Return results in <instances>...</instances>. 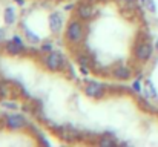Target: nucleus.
<instances>
[{"mask_svg":"<svg viewBox=\"0 0 158 147\" xmlns=\"http://www.w3.org/2000/svg\"><path fill=\"white\" fill-rule=\"evenodd\" d=\"M3 22L6 26H12L17 22V11L12 6H6L3 9Z\"/></svg>","mask_w":158,"mask_h":147,"instance_id":"ddd939ff","label":"nucleus"},{"mask_svg":"<svg viewBox=\"0 0 158 147\" xmlns=\"http://www.w3.org/2000/svg\"><path fill=\"white\" fill-rule=\"evenodd\" d=\"M51 2H58V0H51Z\"/></svg>","mask_w":158,"mask_h":147,"instance_id":"c85d7f7f","label":"nucleus"},{"mask_svg":"<svg viewBox=\"0 0 158 147\" xmlns=\"http://www.w3.org/2000/svg\"><path fill=\"white\" fill-rule=\"evenodd\" d=\"M74 12H75V17H78L83 22H92L97 17V9H95L94 3L89 0H83L78 5H75Z\"/></svg>","mask_w":158,"mask_h":147,"instance_id":"423d86ee","label":"nucleus"},{"mask_svg":"<svg viewBox=\"0 0 158 147\" xmlns=\"http://www.w3.org/2000/svg\"><path fill=\"white\" fill-rule=\"evenodd\" d=\"M109 92V86H106L105 83L98 81V80H91V78H85V86H83V94L88 98L92 100H102L105 98Z\"/></svg>","mask_w":158,"mask_h":147,"instance_id":"39448f33","label":"nucleus"},{"mask_svg":"<svg viewBox=\"0 0 158 147\" xmlns=\"http://www.w3.org/2000/svg\"><path fill=\"white\" fill-rule=\"evenodd\" d=\"M143 95L151 100H158V91L154 84V81L151 78H146L144 81V88H143Z\"/></svg>","mask_w":158,"mask_h":147,"instance_id":"f8f14e48","label":"nucleus"},{"mask_svg":"<svg viewBox=\"0 0 158 147\" xmlns=\"http://www.w3.org/2000/svg\"><path fill=\"white\" fill-rule=\"evenodd\" d=\"M40 63H42V66H43L48 72H54V74L64 72V69H66V66H68L66 57H64L60 51H55V49H54L52 52L42 54Z\"/></svg>","mask_w":158,"mask_h":147,"instance_id":"7ed1b4c3","label":"nucleus"},{"mask_svg":"<svg viewBox=\"0 0 158 147\" xmlns=\"http://www.w3.org/2000/svg\"><path fill=\"white\" fill-rule=\"evenodd\" d=\"M0 106H2L3 109H6V110H14V112L20 109V106H19L15 101H9V100H6V98H5V100H0Z\"/></svg>","mask_w":158,"mask_h":147,"instance_id":"a211bd4d","label":"nucleus"},{"mask_svg":"<svg viewBox=\"0 0 158 147\" xmlns=\"http://www.w3.org/2000/svg\"><path fill=\"white\" fill-rule=\"evenodd\" d=\"M144 3H146V0H140V5H143V6H144Z\"/></svg>","mask_w":158,"mask_h":147,"instance_id":"cd10ccee","label":"nucleus"},{"mask_svg":"<svg viewBox=\"0 0 158 147\" xmlns=\"http://www.w3.org/2000/svg\"><path fill=\"white\" fill-rule=\"evenodd\" d=\"M14 2H15V5L20 6V8H23V6L26 5V0H14Z\"/></svg>","mask_w":158,"mask_h":147,"instance_id":"b1692460","label":"nucleus"},{"mask_svg":"<svg viewBox=\"0 0 158 147\" xmlns=\"http://www.w3.org/2000/svg\"><path fill=\"white\" fill-rule=\"evenodd\" d=\"M72 9H75V5H74V3L64 5V11H72Z\"/></svg>","mask_w":158,"mask_h":147,"instance_id":"5701e85b","label":"nucleus"},{"mask_svg":"<svg viewBox=\"0 0 158 147\" xmlns=\"http://www.w3.org/2000/svg\"><path fill=\"white\" fill-rule=\"evenodd\" d=\"M22 29H23V37H25V40L28 43H31V45H40L42 43V37L37 32H34L31 28L22 25Z\"/></svg>","mask_w":158,"mask_h":147,"instance_id":"9b49d317","label":"nucleus"},{"mask_svg":"<svg viewBox=\"0 0 158 147\" xmlns=\"http://www.w3.org/2000/svg\"><path fill=\"white\" fill-rule=\"evenodd\" d=\"M75 61H77L78 66H88V67H94V64H95L94 58L88 52H78V54H75Z\"/></svg>","mask_w":158,"mask_h":147,"instance_id":"4468645a","label":"nucleus"},{"mask_svg":"<svg viewBox=\"0 0 158 147\" xmlns=\"http://www.w3.org/2000/svg\"><path fill=\"white\" fill-rule=\"evenodd\" d=\"M124 5H126V8L127 9H138V3H140V0H121Z\"/></svg>","mask_w":158,"mask_h":147,"instance_id":"aec40b11","label":"nucleus"},{"mask_svg":"<svg viewBox=\"0 0 158 147\" xmlns=\"http://www.w3.org/2000/svg\"><path fill=\"white\" fill-rule=\"evenodd\" d=\"M95 144L100 147H115L117 144H120L115 138H112V137H109V135H98V140L95 141Z\"/></svg>","mask_w":158,"mask_h":147,"instance_id":"2eb2a0df","label":"nucleus"},{"mask_svg":"<svg viewBox=\"0 0 158 147\" xmlns=\"http://www.w3.org/2000/svg\"><path fill=\"white\" fill-rule=\"evenodd\" d=\"M5 35H6L5 29H3V28H0V42H3V40H5Z\"/></svg>","mask_w":158,"mask_h":147,"instance_id":"393cba45","label":"nucleus"},{"mask_svg":"<svg viewBox=\"0 0 158 147\" xmlns=\"http://www.w3.org/2000/svg\"><path fill=\"white\" fill-rule=\"evenodd\" d=\"M137 104H138V107L141 109V110H144V112H148V113H152V115H158V107H155L154 104H152V100L148 97H137Z\"/></svg>","mask_w":158,"mask_h":147,"instance_id":"9d476101","label":"nucleus"},{"mask_svg":"<svg viewBox=\"0 0 158 147\" xmlns=\"http://www.w3.org/2000/svg\"><path fill=\"white\" fill-rule=\"evenodd\" d=\"M89 2H92V3H100V2H107V0H89Z\"/></svg>","mask_w":158,"mask_h":147,"instance_id":"a878e982","label":"nucleus"},{"mask_svg":"<svg viewBox=\"0 0 158 147\" xmlns=\"http://www.w3.org/2000/svg\"><path fill=\"white\" fill-rule=\"evenodd\" d=\"M143 80L141 78H135L134 81H132V84H131V89H132V92L134 94H137V95H141L143 94Z\"/></svg>","mask_w":158,"mask_h":147,"instance_id":"f3484780","label":"nucleus"},{"mask_svg":"<svg viewBox=\"0 0 158 147\" xmlns=\"http://www.w3.org/2000/svg\"><path fill=\"white\" fill-rule=\"evenodd\" d=\"M86 40V22L72 17L64 29V42L69 46H80Z\"/></svg>","mask_w":158,"mask_h":147,"instance_id":"f257e3e1","label":"nucleus"},{"mask_svg":"<svg viewBox=\"0 0 158 147\" xmlns=\"http://www.w3.org/2000/svg\"><path fill=\"white\" fill-rule=\"evenodd\" d=\"M144 6H146V9H148L151 14H155V12H157V5H155V0H146Z\"/></svg>","mask_w":158,"mask_h":147,"instance_id":"412c9836","label":"nucleus"},{"mask_svg":"<svg viewBox=\"0 0 158 147\" xmlns=\"http://www.w3.org/2000/svg\"><path fill=\"white\" fill-rule=\"evenodd\" d=\"M11 95H12V86H11L8 81L0 80V100L9 98Z\"/></svg>","mask_w":158,"mask_h":147,"instance_id":"dca6fc26","label":"nucleus"},{"mask_svg":"<svg viewBox=\"0 0 158 147\" xmlns=\"http://www.w3.org/2000/svg\"><path fill=\"white\" fill-rule=\"evenodd\" d=\"M39 49H40V55H42V54L52 52L54 51V43L52 42H42V43H40V46H39Z\"/></svg>","mask_w":158,"mask_h":147,"instance_id":"6ab92c4d","label":"nucleus"},{"mask_svg":"<svg viewBox=\"0 0 158 147\" xmlns=\"http://www.w3.org/2000/svg\"><path fill=\"white\" fill-rule=\"evenodd\" d=\"M154 45H155V51H157V52H158V37H157V40L154 42Z\"/></svg>","mask_w":158,"mask_h":147,"instance_id":"bb28decb","label":"nucleus"},{"mask_svg":"<svg viewBox=\"0 0 158 147\" xmlns=\"http://www.w3.org/2000/svg\"><path fill=\"white\" fill-rule=\"evenodd\" d=\"M155 45L152 43V40L144 39V37H138L132 46V58L140 63V64H146L155 54Z\"/></svg>","mask_w":158,"mask_h":147,"instance_id":"f03ea898","label":"nucleus"},{"mask_svg":"<svg viewBox=\"0 0 158 147\" xmlns=\"http://www.w3.org/2000/svg\"><path fill=\"white\" fill-rule=\"evenodd\" d=\"M110 75H112V78H115L117 81H127V80L132 78V75H134V69H132L131 64H124V63H121V64H117L115 67H112Z\"/></svg>","mask_w":158,"mask_h":147,"instance_id":"0eeeda50","label":"nucleus"},{"mask_svg":"<svg viewBox=\"0 0 158 147\" xmlns=\"http://www.w3.org/2000/svg\"><path fill=\"white\" fill-rule=\"evenodd\" d=\"M80 67V72H81V75H85V77H89V74H91V67H88V66H78Z\"/></svg>","mask_w":158,"mask_h":147,"instance_id":"4be33fe9","label":"nucleus"},{"mask_svg":"<svg viewBox=\"0 0 158 147\" xmlns=\"http://www.w3.org/2000/svg\"><path fill=\"white\" fill-rule=\"evenodd\" d=\"M48 25H49V31L52 34H60L64 28V18H63V14L60 11H52L49 12L48 15Z\"/></svg>","mask_w":158,"mask_h":147,"instance_id":"6e6552de","label":"nucleus"},{"mask_svg":"<svg viewBox=\"0 0 158 147\" xmlns=\"http://www.w3.org/2000/svg\"><path fill=\"white\" fill-rule=\"evenodd\" d=\"M3 52L11 57H20V55L26 54V46H20L14 40H6L3 45Z\"/></svg>","mask_w":158,"mask_h":147,"instance_id":"1a4fd4ad","label":"nucleus"},{"mask_svg":"<svg viewBox=\"0 0 158 147\" xmlns=\"http://www.w3.org/2000/svg\"><path fill=\"white\" fill-rule=\"evenodd\" d=\"M29 120L23 115V113H19L17 110L14 112H9V113H5L3 115V120H2V124L6 130H11V132H20V130H25L28 129L29 126Z\"/></svg>","mask_w":158,"mask_h":147,"instance_id":"20e7f679","label":"nucleus"}]
</instances>
